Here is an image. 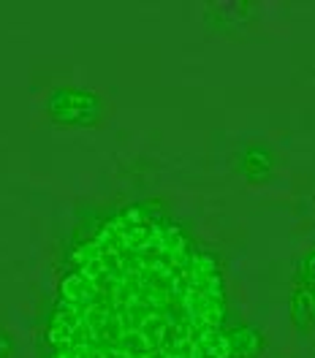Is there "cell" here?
<instances>
[{
    "mask_svg": "<svg viewBox=\"0 0 315 358\" xmlns=\"http://www.w3.org/2000/svg\"><path fill=\"white\" fill-rule=\"evenodd\" d=\"M14 350H17L14 336L8 334L6 329H0V358H11V356H14Z\"/></svg>",
    "mask_w": 315,
    "mask_h": 358,
    "instance_id": "52a82bcc",
    "label": "cell"
},
{
    "mask_svg": "<svg viewBox=\"0 0 315 358\" xmlns=\"http://www.w3.org/2000/svg\"><path fill=\"white\" fill-rule=\"evenodd\" d=\"M296 280L304 282V285H315V250L307 252V255L299 261V266H296Z\"/></svg>",
    "mask_w": 315,
    "mask_h": 358,
    "instance_id": "8992f818",
    "label": "cell"
},
{
    "mask_svg": "<svg viewBox=\"0 0 315 358\" xmlns=\"http://www.w3.org/2000/svg\"><path fill=\"white\" fill-rule=\"evenodd\" d=\"M225 345H228V358H258L267 348V339L255 326L237 323V326H228Z\"/></svg>",
    "mask_w": 315,
    "mask_h": 358,
    "instance_id": "3957f363",
    "label": "cell"
},
{
    "mask_svg": "<svg viewBox=\"0 0 315 358\" xmlns=\"http://www.w3.org/2000/svg\"><path fill=\"white\" fill-rule=\"evenodd\" d=\"M220 261L158 203H125L68 245L44 358H228Z\"/></svg>",
    "mask_w": 315,
    "mask_h": 358,
    "instance_id": "6da1fadb",
    "label": "cell"
},
{
    "mask_svg": "<svg viewBox=\"0 0 315 358\" xmlns=\"http://www.w3.org/2000/svg\"><path fill=\"white\" fill-rule=\"evenodd\" d=\"M291 323L299 334H310L315 329V285L299 282L291 293Z\"/></svg>",
    "mask_w": 315,
    "mask_h": 358,
    "instance_id": "277c9868",
    "label": "cell"
},
{
    "mask_svg": "<svg viewBox=\"0 0 315 358\" xmlns=\"http://www.w3.org/2000/svg\"><path fill=\"white\" fill-rule=\"evenodd\" d=\"M46 114L57 125L90 128L101 120L104 103L101 95L85 87H55L46 98Z\"/></svg>",
    "mask_w": 315,
    "mask_h": 358,
    "instance_id": "7a4b0ae2",
    "label": "cell"
},
{
    "mask_svg": "<svg viewBox=\"0 0 315 358\" xmlns=\"http://www.w3.org/2000/svg\"><path fill=\"white\" fill-rule=\"evenodd\" d=\"M239 171H242V177L248 179V182H264L274 171V157H272L270 150L253 144V147H248L239 155Z\"/></svg>",
    "mask_w": 315,
    "mask_h": 358,
    "instance_id": "5b68a950",
    "label": "cell"
}]
</instances>
